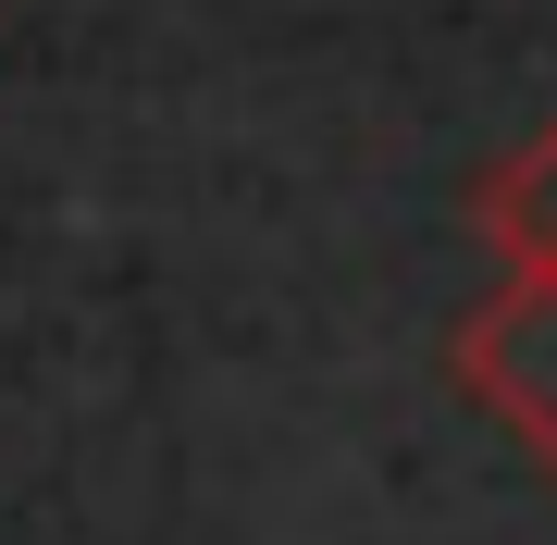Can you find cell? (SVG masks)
<instances>
[{
  "label": "cell",
  "mask_w": 557,
  "mask_h": 545,
  "mask_svg": "<svg viewBox=\"0 0 557 545\" xmlns=\"http://www.w3.org/2000/svg\"><path fill=\"white\" fill-rule=\"evenodd\" d=\"M446 372L483 422H508L520 459L557 471V273H508L471 323L446 335Z\"/></svg>",
  "instance_id": "obj_1"
},
{
  "label": "cell",
  "mask_w": 557,
  "mask_h": 545,
  "mask_svg": "<svg viewBox=\"0 0 557 545\" xmlns=\"http://www.w3.org/2000/svg\"><path fill=\"white\" fill-rule=\"evenodd\" d=\"M483 248H496L508 273H557V124L545 137H520L496 174H483Z\"/></svg>",
  "instance_id": "obj_2"
}]
</instances>
